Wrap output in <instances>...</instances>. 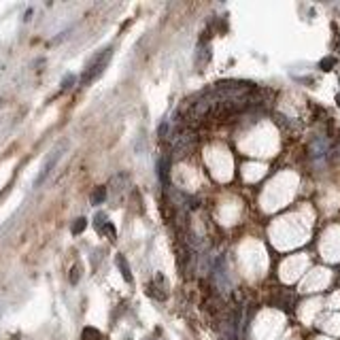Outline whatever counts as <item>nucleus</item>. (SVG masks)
<instances>
[{"instance_id":"1","label":"nucleus","mask_w":340,"mask_h":340,"mask_svg":"<svg viewBox=\"0 0 340 340\" xmlns=\"http://www.w3.org/2000/svg\"><path fill=\"white\" fill-rule=\"evenodd\" d=\"M111 56H113V47H107V49L98 51V54L87 62L83 75H81V85H90V83H94V81L100 77V75L104 73V68H107Z\"/></svg>"},{"instance_id":"2","label":"nucleus","mask_w":340,"mask_h":340,"mask_svg":"<svg viewBox=\"0 0 340 340\" xmlns=\"http://www.w3.org/2000/svg\"><path fill=\"white\" fill-rule=\"evenodd\" d=\"M64 149H66V143H57V147H54L49 151V155H47V160H45V164H43V168H40V172H38V177H37V181H34V185H43L45 183V179L49 177L51 174V170L56 168V164L60 162V157H62V153H64Z\"/></svg>"},{"instance_id":"3","label":"nucleus","mask_w":340,"mask_h":340,"mask_svg":"<svg viewBox=\"0 0 340 340\" xmlns=\"http://www.w3.org/2000/svg\"><path fill=\"white\" fill-rule=\"evenodd\" d=\"M94 226H96V230L100 232V234H104V236H109L111 240H115L117 238V232H115V227H113V224L107 219V215L104 213H98L96 217H94Z\"/></svg>"},{"instance_id":"4","label":"nucleus","mask_w":340,"mask_h":340,"mask_svg":"<svg viewBox=\"0 0 340 340\" xmlns=\"http://www.w3.org/2000/svg\"><path fill=\"white\" fill-rule=\"evenodd\" d=\"M330 140L327 138H317L315 140L313 145H310V157H313V160H325L327 155H330Z\"/></svg>"},{"instance_id":"5","label":"nucleus","mask_w":340,"mask_h":340,"mask_svg":"<svg viewBox=\"0 0 340 340\" xmlns=\"http://www.w3.org/2000/svg\"><path fill=\"white\" fill-rule=\"evenodd\" d=\"M115 264H117V268H119V272H121V277H124L126 279V283H134V279H132V272H130V264H128V260H126V257L124 255H117L115 257Z\"/></svg>"},{"instance_id":"6","label":"nucleus","mask_w":340,"mask_h":340,"mask_svg":"<svg viewBox=\"0 0 340 340\" xmlns=\"http://www.w3.org/2000/svg\"><path fill=\"white\" fill-rule=\"evenodd\" d=\"M81 340H104V336L96 327H85L83 334H81Z\"/></svg>"},{"instance_id":"7","label":"nucleus","mask_w":340,"mask_h":340,"mask_svg":"<svg viewBox=\"0 0 340 340\" xmlns=\"http://www.w3.org/2000/svg\"><path fill=\"white\" fill-rule=\"evenodd\" d=\"M107 193H109L107 187H96V191L92 193V202L94 204H102L104 200H107Z\"/></svg>"},{"instance_id":"8","label":"nucleus","mask_w":340,"mask_h":340,"mask_svg":"<svg viewBox=\"0 0 340 340\" xmlns=\"http://www.w3.org/2000/svg\"><path fill=\"white\" fill-rule=\"evenodd\" d=\"M85 226H87V219H83V217H79V219L73 224V227H70V230H73V234H81V232L85 230Z\"/></svg>"},{"instance_id":"9","label":"nucleus","mask_w":340,"mask_h":340,"mask_svg":"<svg viewBox=\"0 0 340 340\" xmlns=\"http://www.w3.org/2000/svg\"><path fill=\"white\" fill-rule=\"evenodd\" d=\"M81 279V268L75 266L73 270H70V283H77V281Z\"/></svg>"},{"instance_id":"10","label":"nucleus","mask_w":340,"mask_h":340,"mask_svg":"<svg viewBox=\"0 0 340 340\" xmlns=\"http://www.w3.org/2000/svg\"><path fill=\"white\" fill-rule=\"evenodd\" d=\"M70 83H75V77H73V75H66V79L62 81V87H64V90H68Z\"/></svg>"},{"instance_id":"11","label":"nucleus","mask_w":340,"mask_h":340,"mask_svg":"<svg viewBox=\"0 0 340 340\" xmlns=\"http://www.w3.org/2000/svg\"><path fill=\"white\" fill-rule=\"evenodd\" d=\"M334 62H336L334 57H327V60L321 62V68H323V70H330V66H334Z\"/></svg>"},{"instance_id":"12","label":"nucleus","mask_w":340,"mask_h":340,"mask_svg":"<svg viewBox=\"0 0 340 340\" xmlns=\"http://www.w3.org/2000/svg\"><path fill=\"white\" fill-rule=\"evenodd\" d=\"M0 109H2V100H0Z\"/></svg>"},{"instance_id":"13","label":"nucleus","mask_w":340,"mask_h":340,"mask_svg":"<svg viewBox=\"0 0 340 340\" xmlns=\"http://www.w3.org/2000/svg\"><path fill=\"white\" fill-rule=\"evenodd\" d=\"M338 102H340V94H338Z\"/></svg>"},{"instance_id":"14","label":"nucleus","mask_w":340,"mask_h":340,"mask_svg":"<svg viewBox=\"0 0 340 340\" xmlns=\"http://www.w3.org/2000/svg\"><path fill=\"white\" fill-rule=\"evenodd\" d=\"M145 340H151V338H145Z\"/></svg>"}]
</instances>
